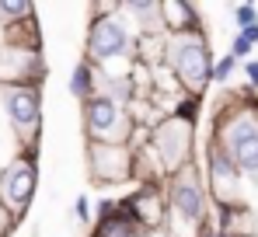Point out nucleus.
I'll use <instances>...</instances> for the list:
<instances>
[{
	"label": "nucleus",
	"mask_w": 258,
	"mask_h": 237,
	"mask_svg": "<svg viewBox=\"0 0 258 237\" xmlns=\"http://www.w3.org/2000/svg\"><path fill=\"white\" fill-rule=\"evenodd\" d=\"M14 223H18V220H11V216L4 213V206H0V237L11 234V230H14Z\"/></svg>",
	"instance_id": "22"
},
{
	"label": "nucleus",
	"mask_w": 258,
	"mask_h": 237,
	"mask_svg": "<svg viewBox=\"0 0 258 237\" xmlns=\"http://www.w3.org/2000/svg\"><path fill=\"white\" fill-rule=\"evenodd\" d=\"M87 171L94 185H126L133 178V150L108 147V143H87Z\"/></svg>",
	"instance_id": "11"
},
{
	"label": "nucleus",
	"mask_w": 258,
	"mask_h": 237,
	"mask_svg": "<svg viewBox=\"0 0 258 237\" xmlns=\"http://www.w3.org/2000/svg\"><path fill=\"white\" fill-rule=\"evenodd\" d=\"M164 199H168V216L174 213V220L188 230H203L206 216H210V192L199 178V164H188L181 171H174L164 178Z\"/></svg>",
	"instance_id": "4"
},
{
	"label": "nucleus",
	"mask_w": 258,
	"mask_h": 237,
	"mask_svg": "<svg viewBox=\"0 0 258 237\" xmlns=\"http://www.w3.org/2000/svg\"><path fill=\"white\" fill-rule=\"evenodd\" d=\"M206 192L213 199L216 206H234V202H241V171L230 164V157L216 147L213 140L206 143Z\"/></svg>",
	"instance_id": "9"
},
{
	"label": "nucleus",
	"mask_w": 258,
	"mask_h": 237,
	"mask_svg": "<svg viewBox=\"0 0 258 237\" xmlns=\"http://www.w3.org/2000/svg\"><path fill=\"white\" fill-rule=\"evenodd\" d=\"M234 70H237V60H234L230 52H223L220 60H213V74H210V80H213V84H227V80L234 77Z\"/></svg>",
	"instance_id": "18"
},
{
	"label": "nucleus",
	"mask_w": 258,
	"mask_h": 237,
	"mask_svg": "<svg viewBox=\"0 0 258 237\" xmlns=\"http://www.w3.org/2000/svg\"><path fill=\"white\" fill-rule=\"evenodd\" d=\"M35 185H39V167H35V154L14 157L4 171H0V206L11 220H21L25 209L35 199Z\"/></svg>",
	"instance_id": "8"
},
{
	"label": "nucleus",
	"mask_w": 258,
	"mask_h": 237,
	"mask_svg": "<svg viewBox=\"0 0 258 237\" xmlns=\"http://www.w3.org/2000/svg\"><path fill=\"white\" fill-rule=\"evenodd\" d=\"M196 105L199 101H185L181 112L164 115L157 126H150L147 147L154 150L164 178L181 171V167H188V164H196L192 160V154H196Z\"/></svg>",
	"instance_id": "3"
},
{
	"label": "nucleus",
	"mask_w": 258,
	"mask_h": 237,
	"mask_svg": "<svg viewBox=\"0 0 258 237\" xmlns=\"http://www.w3.org/2000/svg\"><path fill=\"white\" fill-rule=\"evenodd\" d=\"M244 77H248V87L258 91V60H244Z\"/></svg>",
	"instance_id": "21"
},
{
	"label": "nucleus",
	"mask_w": 258,
	"mask_h": 237,
	"mask_svg": "<svg viewBox=\"0 0 258 237\" xmlns=\"http://www.w3.org/2000/svg\"><path fill=\"white\" fill-rule=\"evenodd\" d=\"M241 39L248 42V45H258V25H251V28H244V32H237Z\"/></svg>",
	"instance_id": "23"
},
{
	"label": "nucleus",
	"mask_w": 258,
	"mask_h": 237,
	"mask_svg": "<svg viewBox=\"0 0 258 237\" xmlns=\"http://www.w3.org/2000/svg\"><path fill=\"white\" fill-rule=\"evenodd\" d=\"M91 237H140V227L122 213V206L105 202L101 206V220H98V227H94Z\"/></svg>",
	"instance_id": "15"
},
{
	"label": "nucleus",
	"mask_w": 258,
	"mask_h": 237,
	"mask_svg": "<svg viewBox=\"0 0 258 237\" xmlns=\"http://www.w3.org/2000/svg\"><path fill=\"white\" fill-rule=\"evenodd\" d=\"M74 213H77V220H81V223H87V220H91V199L77 196V199H74Z\"/></svg>",
	"instance_id": "20"
},
{
	"label": "nucleus",
	"mask_w": 258,
	"mask_h": 237,
	"mask_svg": "<svg viewBox=\"0 0 258 237\" xmlns=\"http://www.w3.org/2000/svg\"><path fill=\"white\" fill-rule=\"evenodd\" d=\"M84 105V133L87 143H108V147H129L136 136V122L129 105H119L105 94H91Z\"/></svg>",
	"instance_id": "5"
},
{
	"label": "nucleus",
	"mask_w": 258,
	"mask_h": 237,
	"mask_svg": "<svg viewBox=\"0 0 258 237\" xmlns=\"http://www.w3.org/2000/svg\"><path fill=\"white\" fill-rule=\"evenodd\" d=\"M122 213L140 227V234L147 230H161L168 223V199H164V185H140L136 192H129L122 202Z\"/></svg>",
	"instance_id": "12"
},
{
	"label": "nucleus",
	"mask_w": 258,
	"mask_h": 237,
	"mask_svg": "<svg viewBox=\"0 0 258 237\" xmlns=\"http://www.w3.org/2000/svg\"><path fill=\"white\" fill-rule=\"evenodd\" d=\"M216 234L220 237H255L258 234V216L244 206V202H234V206H220V223H216Z\"/></svg>",
	"instance_id": "14"
},
{
	"label": "nucleus",
	"mask_w": 258,
	"mask_h": 237,
	"mask_svg": "<svg viewBox=\"0 0 258 237\" xmlns=\"http://www.w3.org/2000/svg\"><path fill=\"white\" fill-rule=\"evenodd\" d=\"M0 108L11 122V129L18 133L25 154H35V140H39V129H42V91H39V84L0 87Z\"/></svg>",
	"instance_id": "7"
},
{
	"label": "nucleus",
	"mask_w": 258,
	"mask_h": 237,
	"mask_svg": "<svg viewBox=\"0 0 258 237\" xmlns=\"http://www.w3.org/2000/svg\"><path fill=\"white\" fill-rule=\"evenodd\" d=\"M0 18H4V25L11 28V25H21V21L35 18V7L25 4V0H0Z\"/></svg>",
	"instance_id": "17"
},
{
	"label": "nucleus",
	"mask_w": 258,
	"mask_h": 237,
	"mask_svg": "<svg viewBox=\"0 0 258 237\" xmlns=\"http://www.w3.org/2000/svg\"><path fill=\"white\" fill-rule=\"evenodd\" d=\"M45 74L42 52L32 45H0V87H32Z\"/></svg>",
	"instance_id": "10"
},
{
	"label": "nucleus",
	"mask_w": 258,
	"mask_h": 237,
	"mask_svg": "<svg viewBox=\"0 0 258 237\" xmlns=\"http://www.w3.org/2000/svg\"><path fill=\"white\" fill-rule=\"evenodd\" d=\"M133 35H129L126 18L119 14V7L112 14H94L91 28H87V63L91 67H112L119 60H129Z\"/></svg>",
	"instance_id": "6"
},
{
	"label": "nucleus",
	"mask_w": 258,
	"mask_h": 237,
	"mask_svg": "<svg viewBox=\"0 0 258 237\" xmlns=\"http://www.w3.org/2000/svg\"><path fill=\"white\" fill-rule=\"evenodd\" d=\"M210 140L230 157L241 178L258 185V91L244 87L220 105Z\"/></svg>",
	"instance_id": "1"
},
{
	"label": "nucleus",
	"mask_w": 258,
	"mask_h": 237,
	"mask_svg": "<svg viewBox=\"0 0 258 237\" xmlns=\"http://www.w3.org/2000/svg\"><path fill=\"white\" fill-rule=\"evenodd\" d=\"M234 21H237V32H244V28L258 25V11L251 4H237V7H234Z\"/></svg>",
	"instance_id": "19"
},
{
	"label": "nucleus",
	"mask_w": 258,
	"mask_h": 237,
	"mask_svg": "<svg viewBox=\"0 0 258 237\" xmlns=\"http://www.w3.org/2000/svg\"><path fill=\"white\" fill-rule=\"evenodd\" d=\"M70 94L77 98V101H87L91 94H94V67L81 60L77 67H74V74H70Z\"/></svg>",
	"instance_id": "16"
},
{
	"label": "nucleus",
	"mask_w": 258,
	"mask_h": 237,
	"mask_svg": "<svg viewBox=\"0 0 258 237\" xmlns=\"http://www.w3.org/2000/svg\"><path fill=\"white\" fill-rule=\"evenodd\" d=\"M161 14V28L164 35H185V32H199V11L185 0H161L157 4Z\"/></svg>",
	"instance_id": "13"
},
{
	"label": "nucleus",
	"mask_w": 258,
	"mask_h": 237,
	"mask_svg": "<svg viewBox=\"0 0 258 237\" xmlns=\"http://www.w3.org/2000/svg\"><path fill=\"white\" fill-rule=\"evenodd\" d=\"M164 67L171 70L174 84L188 98H203L206 87L213 84V52L203 32H185V35H168L164 39Z\"/></svg>",
	"instance_id": "2"
}]
</instances>
